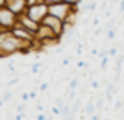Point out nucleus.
Masks as SVG:
<instances>
[{
    "mask_svg": "<svg viewBox=\"0 0 124 120\" xmlns=\"http://www.w3.org/2000/svg\"><path fill=\"white\" fill-rule=\"evenodd\" d=\"M21 98H22L24 101H27V100H31V98H29V93H22V95H21Z\"/></svg>",
    "mask_w": 124,
    "mask_h": 120,
    "instance_id": "nucleus-18",
    "label": "nucleus"
},
{
    "mask_svg": "<svg viewBox=\"0 0 124 120\" xmlns=\"http://www.w3.org/2000/svg\"><path fill=\"white\" fill-rule=\"evenodd\" d=\"M31 71H32V73H39V71H41V64H39V63H36V64H32V68H31Z\"/></svg>",
    "mask_w": 124,
    "mask_h": 120,
    "instance_id": "nucleus-10",
    "label": "nucleus"
},
{
    "mask_svg": "<svg viewBox=\"0 0 124 120\" xmlns=\"http://www.w3.org/2000/svg\"><path fill=\"white\" fill-rule=\"evenodd\" d=\"M10 32H12L17 39H21V41H34V39H36V34H34V32H31L29 29H26L19 20H17V22H16V26L10 29Z\"/></svg>",
    "mask_w": 124,
    "mask_h": 120,
    "instance_id": "nucleus-6",
    "label": "nucleus"
},
{
    "mask_svg": "<svg viewBox=\"0 0 124 120\" xmlns=\"http://www.w3.org/2000/svg\"><path fill=\"white\" fill-rule=\"evenodd\" d=\"M107 54H109V56H116V54H117V49H116V47H110V49L107 51Z\"/></svg>",
    "mask_w": 124,
    "mask_h": 120,
    "instance_id": "nucleus-13",
    "label": "nucleus"
},
{
    "mask_svg": "<svg viewBox=\"0 0 124 120\" xmlns=\"http://www.w3.org/2000/svg\"><path fill=\"white\" fill-rule=\"evenodd\" d=\"M7 7H9L14 14H17V15H22V14H26V10H27L26 0H7Z\"/></svg>",
    "mask_w": 124,
    "mask_h": 120,
    "instance_id": "nucleus-7",
    "label": "nucleus"
},
{
    "mask_svg": "<svg viewBox=\"0 0 124 120\" xmlns=\"http://www.w3.org/2000/svg\"><path fill=\"white\" fill-rule=\"evenodd\" d=\"M7 5V0H0V7H5Z\"/></svg>",
    "mask_w": 124,
    "mask_h": 120,
    "instance_id": "nucleus-23",
    "label": "nucleus"
},
{
    "mask_svg": "<svg viewBox=\"0 0 124 120\" xmlns=\"http://www.w3.org/2000/svg\"><path fill=\"white\" fill-rule=\"evenodd\" d=\"M95 112V107L92 105V103H88V107H87V113H93Z\"/></svg>",
    "mask_w": 124,
    "mask_h": 120,
    "instance_id": "nucleus-14",
    "label": "nucleus"
},
{
    "mask_svg": "<svg viewBox=\"0 0 124 120\" xmlns=\"http://www.w3.org/2000/svg\"><path fill=\"white\" fill-rule=\"evenodd\" d=\"M2 100H4V101L12 100V93H10V91H5V93H4V96H2Z\"/></svg>",
    "mask_w": 124,
    "mask_h": 120,
    "instance_id": "nucleus-11",
    "label": "nucleus"
},
{
    "mask_svg": "<svg viewBox=\"0 0 124 120\" xmlns=\"http://www.w3.org/2000/svg\"><path fill=\"white\" fill-rule=\"evenodd\" d=\"M61 2H65V4H70V5H78L82 0H61Z\"/></svg>",
    "mask_w": 124,
    "mask_h": 120,
    "instance_id": "nucleus-12",
    "label": "nucleus"
},
{
    "mask_svg": "<svg viewBox=\"0 0 124 120\" xmlns=\"http://www.w3.org/2000/svg\"><path fill=\"white\" fill-rule=\"evenodd\" d=\"M7 68H9V69H10V71H16V66H14V64H9V66H7Z\"/></svg>",
    "mask_w": 124,
    "mask_h": 120,
    "instance_id": "nucleus-25",
    "label": "nucleus"
},
{
    "mask_svg": "<svg viewBox=\"0 0 124 120\" xmlns=\"http://www.w3.org/2000/svg\"><path fill=\"white\" fill-rule=\"evenodd\" d=\"M4 103H5L4 100H0V108H2V107H4Z\"/></svg>",
    "mask_w": 124,
    "mask_h": 120,
    "instance_id": "nucleus-26",
    "label": "nucleus"
},
{
    "mask_svg": "<svg viewBox=\"0 0 124 120\" xmlns=\"http://www.w3.org/2000/svg\"><path fill=\"white\" fill-rule=\"evenodd\" d=\"M38 120H46V115H44V113H39V115H38Z\"/></svg>",
    "mask_w": 124,
    "mask_h": 120,
    "instance_id": "nucleus-21",
    "label": "nucleus"
},
{
    "mask_svg": "<svg viewBox=\"0 0 124 120\" xmlns=\"http://www.w3.org/2000/svg\"><path fill=\"white\" fill-rule=\"evenodd\" d=\"M17 19H19V15L14 14L7 5L0 7V29H2V31H10L16 26Z\"/></svg>",
    "mask_w": 124,
    "mask_h": 120,
    "instance_id": "nucleus-3",
    "label": "nucleus"
},
{
    "mask_svg": "<svg viewBox=\"0 0 124 120\" xmlns=\"http://www.w3.org/2000/svg\"><path fill=\"white\" fill-rule=\"evenodd\" d=\"M46 88H48V85H46V83H43V85H41V86H39V90H41V91H44V90H46Z\"/></svg>",
    "mask_w": 124,
    "mask_h": 120,
    "instance_id": "nucleus-22",
    "label": "nucleus"
},
{
    "mask_svg": "<svg viewBox=\"0 0 124 120\" xmlns=\"http://www.w3.org/2000/svg\"><path fill=\"white\" fill-rule=\"evenodd\" d=\"M26 14L31 17V19H34L36 22H41L49 12H48V5L43 2V0H39L38 4H34V5H29L27 7V10H26Z\"/></svg>",
    "mask_w": 124,
    "mask_h": 120,
    "instance_id": "nucleus-5",
    "label": "nucleus"
},
{
    "mask_svg": "<svg viewBox=\"0 0 124 120\" xmlns=\"http://www.w3.org/2000/svg\"><path fill=\"white\" fill-rule=\"evenodd\" d=\"M36 96H38V91H31V93H29V98H31V100H34Z\"/></svg>",
    "mask_w": 124,
    "mask_h": 120,
    "instance_id": "nucleus-19",
    "label": "nucleus"
},
{
    "mask_svg": "<svg viewBox=\"0 0 124 120\" xmlns=\"http://www.w3.org/2000/svg\"><path fill=\"white\" fill-rule=\"evenodd\" d=\"M24 108H26V107H24V105H22V103H21V105H17V107H16V110H17V112H19V113H24Z\"/></svg>",
    "mask_w": 124,
    "mask_h": 120,
    "instance_id": "nucleus-15",
    "label": "nucleus"
},
{
    "mask_svg": "<svg viewBox=\"0 0 124 120\" xmlns=\"http://www.w3.org/2000/svg\"><path fill=\"white\" fill-rule=\"evenodd\" d=\"M77 85H78V81H77V80H73V81L70 83V90H75V88H77Z\"/></svg>",
    "mask_w": 124,
    "mask_h": 120,
    "instance_id": "nucleus-17",
    "label": "nucleus"
},
{
    "mask_svg": "<svg viewBox=\"0 0 124 120\" xmlns=\"http://www.w3.org/2000/svg\"><path fill=\"white\" fill-rule=\"evenodd\" d=\"M107 39H109V41L116 39V31H114V29H107Z\"/></svg>",
    "mask_w": 124,
    "mask_h": 120,
    "instance_id": "nucleus-9",
    "label": "nucleus"
},
{
    "mask_svg": "<svg viewBox=\"0 0 124 120\" xmlns=\"http://www.w3.org/2000/svg\"><path fill=\"white\" fill-rule=\"evenodd\" d=\"M48 12L61 20H68L71 17L73 12H80L78 10V5H70V4H65V2H56V4H51L48 5Z\"/></svg>",
    "mask_w": 124,
    "mask_h": 120,
    "instance_id": "nucleus-2",
    "label": "nucleus"
},
{
    "mask_svg": "<svg viewBox=\"0 0 124 120\" xmlns=\"http://www.w3.org/2000/svg\"><path fill=\"white\" fill-rule=\"evenodd\" d=\"M17 83H19V78H14V80L9 81V85H17Z\"/></svg>",
    "mask_w": 124,
    "mask_h": 120,
    "instance_id": "nucleus-20",
    "label": "nucleus"
},
{
    "mask_svg": "<svg viewBox=\"0 0 124 120\" xmlns=\"http://www.w3.org/2000/svg\"><path fill=\"white\" fill-rule=\"evenodd\" d=\"M119 12H124V0H121V10Z\"/></svg>",
    "mask_w": 124,
    "mask_h": 120,
    "instance_id": "nucleus-24",
    "label": "nucleus"
},
{
    "mask_svg": "<svg viewBox=\"0 0 124 120\" xmlns=\"http://www.w3.org/2000/svg\"><path fill=\"white\" fill-rule=\"evenodd\" d=\"M41 24H44V26H48L49 29H53V32H54L58 37H63L65 32H66V24H65V20H61V19L51 15V14H48V15L41 20Z\"/></svg>",
    "mask_w": 124,
    "mask_h": 120,
    "instance_id": "nucleus-4",
    "label": "nucleus"
},
{
    "mask_svg": "<svg viewBox=\"0 0 124 120\" xmlns=\"http://www.w3.org/2000/svg\"><path fill=\"white\" fill-rule=\"evenodd\" d=\"M0 31H2V29H0Z\"/></svg>",
    "mask_w": 124,
    "mask_h": 120,
    "instance_id": "nucleus-27",
    "label": "nucleus"
},
{
    "mask_svg": "<svg viewBox=\"0 0 124 120\" xmlns=\"http://www.w3.org/2000/svg\"><path fill=\"white\" fill-rule=\"evenodd\" d=\"M22 41L17 39L10 31H0V59H4L14 53H19Z\"/></svg>",
    "mask_w": 124,
    "mask_h": 120,
    "instance_id": "nucleus-1",
    "label": "nucleus"
},
{
    "mask_svg": "<svg viewBox=\"0 0 124 120\" xmlns=\"http://www.w3.org/2000/svg\"><path fill=\"white\" fill-rule=\"evenodd\" d=\"M46 5H51V4H56V2H61V0H43Z\"/></svg>",
    "mask_w": 124,
    "mask_h": 120,
    "instance_id": "nucleus-16",
    "label": "nucleus"
},
{
    "mask_svg": "<svg viewBox=\"0 0 124 120\" xmlns=\"http://www.w3.org/2000/svg\"><path fill=\"white\" fill-rule=\"evenodd\" d=\"M17 20H19V22H21V24H22L26 29H29V31H31V32H34V34L38 32V29H39V24H41V22H36L34 19H31L27 14H22V15H19V19H17Z\"/></svg>",
    "mask_w": 124,
    "mask_h": 120,
    "instance_id": "nucleus-8",
    "label": "nucleus"
}]
</instances>
